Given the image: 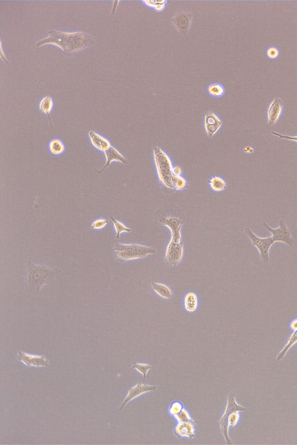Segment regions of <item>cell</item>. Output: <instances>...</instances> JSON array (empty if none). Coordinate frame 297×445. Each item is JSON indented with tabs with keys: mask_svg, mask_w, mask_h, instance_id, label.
I'll list each match as a JSON object with an SVG mask.
<instances>
[{
	"mask_svg": "<svg viewBox=\"0 0 297 445\" xmlns=\"http://www.w3.org/2000/svg\"><path fill=\"white\" fill-rule=\"evenodd\" d=\"M95 44L93 38L84 32H64L50 30L48 37L38 41L37 47L47 44L54 45L63 50L65 55L71 56L72 54L82 51Z\"/></svg>",
	"mask_w": 297,
	"mask_h": 445,
	"instance_id": "6da1fadb",
	"label": "cell"
},
{
	"mask_svg": "<svg viewBox=\"0 0 297 445\" xmlns=\"http://www.w3.org/2000/svg\"><path fill=\"white\" fill-rule=\"evenodd\" d=\"M62 273L59 269L30 261L25 275V287L30 295H37L44 286L52 284Z\"/></svg>",
	"mask_w": 297,
	"mask_h": 445,
	"instance_id": "7a4b0ae2",
	"label": "cell"
},
{
	"mask_svg": "<svg viewBox=\"0 0 297 445\" xmlns=\"http://www.w3.org/2000/svg\"><path fill=\"white\" fill-rule=\"evenodd\" d=\"M246 408L237 403L235 399V394L231 393L227 397V402L226 411L220 419V427H221L222 434L226 441V444H233L228 434L229 427H233L237 425L240 414L239 412L244 411Z\"/></svg>",
	"mask_w": 297,
	"mask_h": 445,
	"instance_id": "3957f363",
	"label": "cell"
},
{
	"mask_svg": "<svg viewBox=\"0 0 297 445\" xmlns=\"http://www.w3.org/2000/svg\"><path fill=\"white\" fill-rule=\"evenodd\" d=\"M155 253L156 250L154 247L137 243H116L113 251L115 258L121 262L144 258L149 255Z\"/></svg>",
	"mask_w": 297,
	"mask_h": 445,
	"instance_id": "277c9868",
	"label": "cell"
},
{
	"mask_svg": "<svg viewBox=\"0 0 297 445\" xmlns=\"http://www.w3.org/2000/svg\"><path fill=\"white\" fill-rule=\"evenodd\" d=\"M153 155L161 182L168 188H173L170 182L171 177L173 175V167L170 158L159 147L153 149Z\"/></svg>",
	"mask_w": 297,
	"mask_h": 445,
	"instance_id": "5b68a950",
	"label": "cell"
},
{
	"mask_svg": "<svg viewBox=\"0 0 297 445\" xmlns=\"http://www.w3.org/2000/svg\"><path fill=\"white\" fill-rule=\"evenodd\" d=\"M245 232L253 245L256 247L259 251L262 261L265 263H268L269 261L270 249H271L272 245L275 243L273 238L272 237L267 238L258 237L249 227L245 228Z\"/></svg>",
	"mask_w": 297,
	"mask_h": 445,
	"instance_id": "8992f818",
	"label": "cell"
},
{
	"mask_svg": "<svg viewBox=\"0 0 297 445\" xmlns=\"http://www.w3.org/2000/svg\"><path fill=\"white\" fill-rule=\"evenodd\" d=\"M194 16L186 11L179 12L172 18V24L180 34L186 36L190 32Z\"/></svg>",
	"mask_w": 297,
	"mask_h": 445,
	"instance_id": "52a82bcc",
	"label": "cell"
},
{
	"mask_svg": "<svg viewBox=\"0 0 297 445\" xmlns=\"http://www.w3.org/2000/svg\"><path fill=\"white\" fill-rule=\"evenodd\" d=\"M264 226L266 229L270 233H271L272 237L275 242H280L284 243L288 245H292L293 239L291 237L290 231H289L284 220H280L279 222L280 226L278 228H276V229H273V228L265 223H264Z\"/></svg>",
	"mask_w": 297,
	"mask_h": 445,
	"instance_id": "ba28073f",
	"label": "cell"
},
{
	"mask_svg": "<svg viewBox=\"0 0 297 445\" xmlns=\"http://www.w3.org/2000/svg\"><path fill=\"white\" fill-rule=\"evenodd\" d=\"M184 247L182 243L169 242L165 251V261L169 266L178 265L182 260Z\"/></svg>",
	"mask_w": 297,
	"mask_h": 445,
	"instance_id": "9c48e42d",
	"label": "cell"
},
{
	"mask_svg": "<svg viewBox=\"0 0 297 445\" xmlns=\"http://www.w3.org/2000/svg\"><path fill=\"white\" fill-rule=\"evenodd\" d=\"M204 125L207 136L213 138L221 129L222 122L217 114L209 112L204 116Z\"/></svg>",
	"mask_w": 297,
	"mask_h": 445,
	"instance_id": "30bf717a",
	"label": "cell"
},
{
	"mask_svg": "<svg viewBox=\"0 0 297 445\" xmlns=\"http://www.w3.org/2000/svg\"><path fill=\"white\" fill-rule=\"evenodd\" d=\"M162 224L167 226L171 232V241L181 243V227L183 224L182 220L175 218H164L160 220Z\"/></svg>",
	"mask_w": 297,
	"mask_h": 445,
	"instance_id": "8fae6325",
	"label": "cell"
},
{
	"mask_svg": "<svg viewBox=\"0 0 297 445\" xmlns=\"http://www.w3.org/2000/svg\"><path fill=\"white\" fill-rule=\"evenodd\" d=\"M283 109L282 100L276 98L270 103L267 111L268 123L269 126L275 125L278 121Z\"/></svg>",
	"mask_w": 297,
	"mask_h": 445,
	"instance_id": "7c38bea8",
	"label": "cell"
},
{
	"mask_svg": "<svg viewBox=\"0 0 297 445\" xmlns=\"http://www.w3.org/2000/svg\"><path fill=\"white\" fill-rule=\"evenodd\" d=\"M157 389L156 386L146 385L142 384L141 383H138L136 386L131 388L129 390V393L127 394L125 400L123 402V404L121 407V411H122L125 406L129 403V402L135 398L141 396L142 394L155 391Z\"/></svg>",
	"mask_w": 297,
	"mask_h": 445,
	"instance_id": "4fadbf2b",
	"label": "cell"
},
{
	"mask_svg": "<svg viewBox=\"0 0 297 445\" xmlns=\"http://www.w3.org/2000/svg\"><path fill=\"white\" fill-rule=\"evenodd\" d=\"M196 427L197 424L194 420L179 422L174 428L175 435L179 438L187 437L190 439L194 438L195 437V432Z\"/></svg>",
	"mask_w": 297,
	"mask_h": 445,
	"instance_id": "5bb4252c",
	"label": "cell"
},
{
	"mask_svg": "<svg viewBox=\"0 0 297 445\" xmlns=\"http://www.w3.org/2000/svg\"><path fill=\"white\" fill-rule=\"evenodd\" d=\"M18 359L28 366L45 367L49 365L48 361L44 356L29 355L19 352Z\"/></svg>",
	"mask_w": 297,
	"mask_h": 445,
	"instance_id": "9a60e30c",
	"label": "cell"
},
{
	"mask_svg": "<svg viewBox=\"0 0 297 445\" xmlns=\"http://www.w3.org/2000/svg\"><path fill=\"white\" fill-rule=\"evenodd\" d=\"M105 156L106 157V165L104 166L103 168L101 170V171H97L98 173H101L108 166H110L111 162L113 161H117L119 162H121L122 164H127L128 163V161H127L126 158L123 156V155L118 152V151L114 148L113 146H111L109 149H108L105 152Z\"/></svg>",
	"mask_w": 297,
	"mask_h": 445,
	"instance_id": "2e32d148",
	"label": "cell"
},
{
	"mask_svg": "<svg viewBox=\"0 0 297 445\" xmlns=\"http://www.w3.org/2000/svg\"><path fill=\"white\" fill-rule=\"evenodd\" d=\"M90 142L96 149L105 152L111 146L110 142L95 132L91 131L88 133Z\"/></svg>",
	"mask_w": 297,
	"mask_h": 445,
	"instance_id": "e0dca14e",
	"label": "cell"
},
{
	"mask_svg": "<svg viewBox=\"0 0 297 445\" xmlns=\"http://www.w3.org/2000/svg\"><path fill=\"white\" fill-rule=\"evenodd\" d=\"M152 289L158 295L164 299L169 300L172 299L173 293L170 288L167 285L163 284L152 282Z\"/></svg>",
	"mask_w": 297,
	"mask_h": 445,
	"instance_id": "ac0fdd59",
	"label": "cell"
},
{
	"mask_svg": "<svg viewBox=\"0 0 297 445\" xmlns=\"http://www.w3.org/2000/svg\"><path fill=\"white\" fill-rule=\"evenodd\" d=\"M198 305V298L194 292H190L184 298V307L186 311L194 312Z\"/></svg>",
	"mask_w": 297,
	"mask_h": 445,
	"instance_id": "d6986e66",
	"label": "cell"
},
{
	"mask_svg": "<svg viewBox=\"0 0 297 445\" xmlns=\"http://www.w3.org/2000/svg\"><path fill=\"white\" fill-rule=\"evenodd\" d=\"M53 106V99L51 97V96H45V97L41 100L39 104H38V107H39V109L42 112V113H43L47 115L50 124H51L52 128L53 127L52 126L51 118H50L49 114L50 113H51V111L52 110Z\"/></svg>",
	"mask_w": 297,
	"mask_h": 445,
	"instance_id": "ffe728a7",
	"label": "cell"
},
{
	"mask_svg": "<svg viewBox=\"0 0 297 445\" xmlns=\"http://www.w3.org/2000/svg\"><path fill=\"white\" fill-rule=\"evenodd\" d=\"M207 91L211 97L220 98L225 95V89L221 84L214 83L208 86Z\"/></svg>",
	"mask_w": 297,
	"mask_h": 445,
	"instance_id": "44dd1931",
	"label": "cell"
},
{
	"mask_svg": "<svg viewBox=\"0 0 297 445\" xmlns=\"http://www.w3.org/2000/svg\"><path fill=\"white\" fill-rule=\"evenodd\" d=\"M297 343V330L295 331H293L292 334L290 336L288 340V342L284 347L282 348L278 354L277 355V361H280V360L284 358L285 356L288 353V351L291 349V348L292 346H294L295 344Z\"/></svg>",
	"mask_w": 297,
	"mask_h": 445,
	"instance_id": "7402d4cb",
	"label": "cell"
},
{
	"mask_svg": "<svg viewBox=\"0 0 297 445\" xmlns=\"http://www.w3.org/2000/svg\"><path fill=\"white\" fill-rule=\"evenodd\" d=\"M210 187L213 190L219 192L224 190L226 188V183L222 178L218 176H214L209 180Z\"/></svg>",
	"mask_w": 297,
	"mask_h": 445,
	"instance_id": "603a6c76",
	"label": "cell"
},
{
	"mask_svg": "<svg viewBox=\"0 0 297 445\" xmlns=\"http://www.w3.org/2000/svg\"><path fill=\"white\" fill-rule=\"evenodd\" d=\"M50 152L54 155H60L65 152V147L63 142L58 139H54L49 143Z\"/></svg>",
	"mask_w": 297,
	"mask_h": 445,
	"instance_id": "cb8c5ba5",
	"label": "cell"
},
{
	"mask_svg": "<svg viewBox=\"0 0 297 445\" xmlns=\"http://www.w3.org/2000/svg\"><path fill=\"white\" fill-rule=\"evenodd\" d=\"M110 219L112 220L114 229L115 232H116V237L115 238L117 239L121 237V234L123 233H130V232L132 231L131 228L127 227L124 224L115 219L113 217L111 216Z\"/></svg>",
	"mask_w": 297,
	"mask_h": 445,
	"instance_id": "d4e9b609",
	"label": "cell"
},
{
	"mask_svg": "<svg viewBox=\"0 0 297 445\" xmlns=\"http://www.w3.org/2000/svg\"><path fill=\"white\" fill-rule=\"evenodd\" d=\"M266 56L270 60H275L280 56V51L276 46H270L265 52Z\"/></svg>",
	"mask_w": 297,
	"mask_h": 445,
	"instance_id": "484cf974",
	"label": "cell"
},
{
	"mask_svg": "<svg viewBox=\"0 0 297 445\" xmlns=\"http://www.w3.org/2000/svg\"><path fill=\"white\" fill-rule=\"evenodd\" d=\"M151 368L152 366L149 364H144V363H134L133 366L131 369L132 370L133 369H136L138 370L139 372L143 374V375H144V377L145 378L146 373H147L149 370Z\"/></svg>",
	"mask_w": 297,
	"mask_h": 445,
	"instance_id": "4316f807",
	"label": "cell"
},
{
	"mask_svg": "<svg viewBox=\"0 0 297 445\" xmlns=\"http://www.w3.org/2000/svg\"><path fill=\"white\" fill-rule=\"evenodd\" d=\"M109 224L108 222V220L106 219H98L95 220L91 224V228L92 229L95 230H101L102 228H105L107 224Z\"/></svg>",
	"mask_w": 297,
	"mask_h": 445,
	"instance_id": "83f0119b",
	"label": "cell"
},
{
	"mask_svg": "<svg viewBox=\"0 0 297 445\" xmlns=\"http://www.w3.org/2000/svg\"><path fill=\"white\" fill-rule=\"evenodd\" d=\"M184 409V406L180 402H175L172 403L170 407H169V413H170L171 415L175 416L183 411Z\"/></svg>",
	"mask_w": 297,
	"mask_h": 445,
	"instance_id": "f1b7e54d",
	"label": "cell"
},
{
	"mask_svg": "<svg viewBox=\"0 0 297 445\" xmlns=\"http://www.w3.org/2000/svg\"><path fill=\"white\" fill-rule=\"evenodd\" d=\"M174 417L179 422H184V421H190L194 420L192 419L190 414H189L186 410L184 409L179 414V415H177Z\"/></svg>",
	"mask_w": 297,
	"mask_h": 445,
	"instance_id": "f546056e",
	"label": "cell"
},
{
	"mask_svg": "<svg viewBox=\"0 0 297 445\" xmlns=\"http://www.w3.org/2000/svg\"><path fill=\"white\" fill-rule=\"evenodd\" d=\"M187 184V180H185V178L183 176H177L175 183L173 184V187L176 190H181V189L186 187Z\"/></svg>",
	"mask_w": 297,
	"mask_h": 445,
	"instance_id": "4dcf8cb0",
	"label": "cell"
},
{
	"mask_svg": "<svg viewBox=\"0 0 297 445\" xmlns=\"http://www.w3.org/2000/svg\"><path fill=\"white\" fill-rule=\"evenodd\" d=\"M272 134L274 135V136L278 137L280 139H286V140L293 141L297 142V136L295 137H290L287 136V135H283L277 133H275V132H272Z\"/></svg>",
	"mask_w": 297,
	"mask_h": 445,
	"instance_id": "1f68e13d",
	"label": "cell"
},
{
	"mask_svg": "<svg viewBox=\"0 0 297 445\" xmlns=\"http://www.w3.org/2000/svg\"><path fill=\"white\" fill-rule=\"evenodd\" d=\"M166 1H158L157 5L155 8H154L153 10L157 12L163 11L165 8V5H166Z\"/></svg>",
	"mask_w": 297,
	"mask_h": 445,
	"instance_id": "d6a6232c",
	"label": "cell"
},
{
	"mask_svg": "<svg viewBox=\"0 0 297 445\" xmlns=\"http://www.w3.org/2000/svg\"><path fill=\"white\" fill-rule=\"evenodd\" d=\"M183 173V169L180 166H175L173 168V174L176 176H181Z\"/></svg>",
	"mask_w": 297,
	"mask_h": 445,
	"instance_id": "836d02e7",
	"label": "cell"
},
{
	"mask_svg": "<svg viewBox=\"0 0 297 445\" xmlns=\"http://www.w3.org/2000/svg\"><path fill=\"white\" fill-rule=\"evenodd\" d=\"M290 328L292 331L297 330V319L292 321L290 324Z\"/></svg>",
	"mask_w": 297,
	"mask_h": 445,
	"instance_id": "e575fe53",
	"label": "cell"
},
{
	"mask_svg": "<svg viewBox=\"0 0 297 445\" xmlns=\"http://www.w3.org/2000/svg\"><path fill=\"white\" fill-rule=\"evenodd\" d=\"M1 57H2V59H3V60L5 61V62H6L7 63H9V61H8L7 59H6L5 54H4L2 42H1Z\"/></svg>",
	"mask_w": 297,
	"mask_h": 445,
	"instance_id": "d590c367",
	"label": "cell"
}]
</instances>
